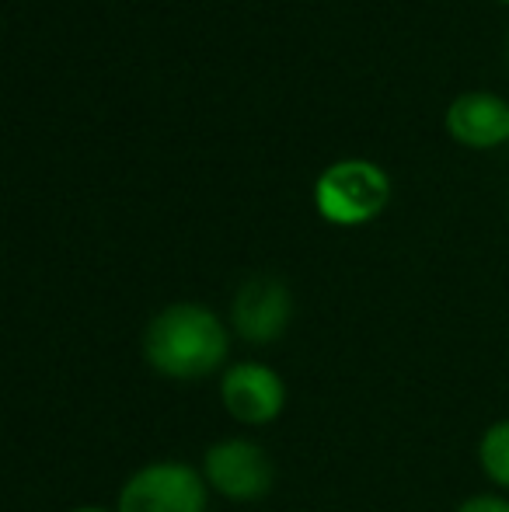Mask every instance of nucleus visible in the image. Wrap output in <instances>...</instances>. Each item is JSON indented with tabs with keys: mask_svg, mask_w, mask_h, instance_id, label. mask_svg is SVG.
<instances>
[{
	"mask_svg": "<svg viewBox=\"0 0 509 512\" xmlns=\"http://www.w3.org/2000/svg\"><path fill=\"white\" fill-rule=\"evenodd\" d=\"M499 4H509V0H499Z\"/></svg>",
	"mask_w": 509,
	"mask_h": 512,
	"instance_id": "11",
	"label": "nucleus"
},
{
	"mask_svg": "<svg viewBox=\"0 0 509 512\" xmlns=\"http://www.w3.org/2000/svg\"><path fill=\"white\" fill-rule=\"evenodd\" d=\"M220 408L248 429L272 425L286 411V380L262 359H238L220 373Z\"/></svg>",
	"mask_w": 509,
	"mask_h": 512,
	"instance_id": "6",
	"label": "nucleus"
},
{
	"mask_svg": "<svg viewBox=\"0 0 509 512\" xmlns=\"http://www.w3.org/2000/svg\"><path fill=\"white\" fill-rule=\"evenodd\" d=\"M454 512H509V495L503 492H478L457 502Z\"/></svg>",
	"mask_w": 509,
	"mask_h": 512,
	"instance_id": "9",
	"label": "nucleus"
},
{
	"mask_svg": "<svg viewBox=\"0 0 509 512\" xmlns=\"http://www.w3.org/2000/svg\"><path fill=\"white\" fill-rule=\"evenodd\" d=\"M391 203V178L367 157H342L314 182V209L332 227H363Z\"/></svg>",
	"mask_w": 509,
	"mask_h": 512,
	"instance_id": "2",
	"label": "nucleus"
},
{
	"mask_svg": "<svg viewBox=\"0 0 509 512\" xmlns=\"http://www.w3.org/2000/svg\"><path fill=\"white\" fill-rule=\"evenodd\" d=\"M475 457L485 478L503 495H509V418H496L485 425V432L478 436Z\"/></svg>",
	"mask_w": 509,
	"mask_h": 512,
	"instance_id": "8",
	"label": "nucleus"
},
{
	"mask_svg": "<svg viewBox=\"0 0 509 512\" xmlns=\"http://www.w3.org/2000/svg\"><path fill=\"white\" fill-rule=\"evenodd\" d=\"M231 324L213 307L196 300H175L147 321L140 338L143 363L164 380L192 384L224 373L231 359Z\"/></svg>",
	"mask_w": 509,
	"mask_h": 512,
	"instance_id": "1",
	"label": "nucleus"
},
{
	"mask_svg": "<svg viewBox=\"0 0 509 512\" xmlns=\"http://www.w3.org/2000/svg\"><path fill=\"white\" fill-rule=\"evenodd\" d=\"M199 471L213 495L238 502V506L265 499L276 485V464H272L269 450L248 436H227L210 443L203 450Z\"/></svg>",
	"mask_w": 509,
	"mask_h": 512,
	"instance_id": "4",
	"label": "nucleus"
},
{
	"mask_svg": "<svg viewBox=\"0 0 509 512\" xmlns=\"http://www.w3.org/2000/svg\"><path fill=\"white\" fill-rule=\"evenodd\" d=\"M450 140L471 150H492L509 143V102L492 91H464L443 115Z\"/></svg>",
	"mask_w": 509,
	"mask_h": 512,
	"instance_id": "7",
	"label": "nucleus"
},
{
	"mask_svg": "<svg viewBox=\"0 0 509 512\" xmlns=\"http://www.w3.org/2000/svg\"><path fill=\"white\" fill-rule=\"evenodd\" d=\"M70 512H116V509L102 506V502H84V506H74Z\"/></svg>",
	"mask_w": 509,
	"mask_h": 512,
	"instance_id": "10",
	"label": "nucleus"
},
{
	"mask_svg": "<svg viewBox=\"0 0 509 512\" xmlns=\"http://www.w3.org/2000/svg\"><path fill=\"white\" fill-rule=\"evenodd\" d=\"M290 321H293V293L279 276L255 272V276H248L234 290L227 324H231V331L245 345L269 349V345H276L286 335Z\"/></svg>",
	"mask_w": 509,
	"mask_h": 512,
	"instance_id": "5",
	"label": "nucleus"
},
{
	"mask_svg": "<svg viewBox=\"0 0 509 512\" xmlns=\"http://www.w3.org/2000/svg\"><path fill=\"white\" fill-rule=\"evenodd\" d=\"M210 485L185 460H150L136 467L116 495V512H210Z\"/></svg>",
	"mask_w": 509,
	"mask_h": 512,
	"instance_id": "3",
	"label": "nucleus"
}]
</instances>
